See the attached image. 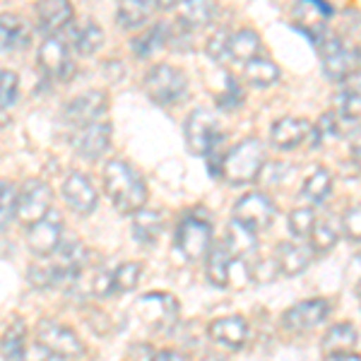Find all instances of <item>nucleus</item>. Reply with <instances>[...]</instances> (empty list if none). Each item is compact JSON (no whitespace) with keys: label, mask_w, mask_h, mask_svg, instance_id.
Segmentation results:
<instances>
[{"label":"nucleus","mask_w":361,"mask_h":361,"mask_svg":"<svg viewBox=\"0 0 361 361\" xmlns=\"http://www.w3.org/2000/svg\"><path fill=\"white\" fill-rule=\"evenodd\" d=\"M318 217L313 212V207H296L289 214V231L294 234L296 241H304V238L311 236L313 226H316Z\"/></svg>","instance_id":"obj_36"},{"label":"nucleus","mask_w":361,"mask_h":361,"mask_svg":"<svg viewBox=\"0 0 361 361\" xmlns=\"http://www.w3.org/2000/svg\"><path fill=\"white\" fill-rule=\"evenodd\" d=\"M169 34H171V22H157L133 42V54L137 58H149L161 46H169Z\"/></svg>","instance_id":"obj_29"},{"label":"nucleus","mask_w":361,"mask_h":361,"mask_svg":"<svg viewBox=\"0 0 361 361\" xmlns=\"http://www.w3.org/2000/svg\"><path fill=\"white\" fill-rule=\"evenodd\" d=\"M202 361H226L222 354H207V357H202Z\"/></svg>","instance_id":"obj_50"},{"label":"nucleus","mask_w":361,"mask_h":361,"mask_svg":"<svg viewBox=\"0 0 361 361\" xmlns=\"http://www.w3.org/2000/svg\"><path fill=\"white\" fill-rule=\"evenodd\" d=\"M75 10L73 5L66 3V0H46V3L37 5V20H39V29L46 34H58L61 29H66L73 25Z\"/></svg>","instance_id":"obj_22"},{"label":"nucleus","mask_w":361,"mask_h":361,"mask_svg":"<svg viewBox=\"0 0 361 361\" xmlns=\"http://www.w3.org/2000/svg\"><path fill=\"white\" fill-rule=\"evenodd\" d=\"M342 92L345 94H352V97H361V70H352L345 80L340 82Z\"/></svg>","instance_id":"obj_45"},{"label":"nucleus","mask_w":361,"mask_h":361,"mask_svg":"<svg viewBox=\"0 0 361 361\" xmlns=\"http://www.w3.org/2000/svg\"><path fill=\"white\" fill-rule=\"evenodd\" d=\"M164 219L157 209H140L133 214V234L140 243H154L161 234Z\"/></svg>","instance_id":"obj_33"},{"label":"nucleus","mask_w":361,"mask_h":361,"mask_svg":"<svg viewBox=\"0 0 361 361\" xmlns=\"http://www.w3.org/2000/svg\"><path fill=\"white\" fill-rule=\"evenodd\" d=\"M243 80L253 87H270L279 80V66L270 58L258 56L243 66Z\"/></svg>","instance_id":"obj_31"},{"label":"nucleus","mask_w":361,"mask_h":361,"mask_svg":"<svg viewBox=\"0 0 361 361\" xmlns=\"http://www.w3.org/2000/svg\"><path fill=\"white\" fill-rule=\"evenodd\" d=\"M231 265H234V258H231L229 248L224 246L222 241L214 248H209L207 260H205V275L214 287H226L231 277Z\"/></svg>","instance_id":"obj_26"},{"label":"nucleus","mask_w":361,"mask_h":361,"mask_svg":"<svg viewBox=\"0 0 361 361\" xmlns=\"http://www.w3.org/2000/svg\"><path fill=\"white\" fill-rule=\"evenodd\" d=\"M27 243L32 248V253L42 255H54L56 248L63 243V219L56 209H51L49 214L42 219V222L29 226V234H27Z\"/></svg>","instance_id":"obj_12"},{"label":"nucleus","mask_w":361,"mask_h":361,"mask_svg":"<svg viewBox=\"0 0 361 361\" xmlns=\"http://www.w3.org/2000/svg\"><path fill=\"white\" fill-rule=\"evenodd\" d=\"M183 135H185V147L195 157H207L209 149L224 137L222 130H219L217 118H214L207 109H195V111H190L183 126Z\"/></svg>","instance_id":"obj_4"},{"label":"nucleus","mask_w":361,"mask_h":361,"mask_svg":"<svg viewBox=\"0 0 361 361\" xmlns=\"http://www.w3.org/2000/svg\"><path fill=\"white\" fill-rule=\"evenodd\" d=\"M222 243L229 248L234 263H246L248 260V263L253 265L255 260H258L255 258V253H258V234H253V231L234 222V219H231L229 226H226V234L222 238Z\"/></svg>","instance_id":"obj_19"},{"label":"nucleus","mask_w":361,"mask_h":361,"mask_svg":"<svg viewBox=\"0 0 361 361\" xmlns=\"http://www.w3.org/2000/svg\"><path fill=\"white\" fill-rule=\"evenodd\" d=\"M330 193H333V173L328 169H316L301 185V197L311 205H323Z\"/></svg>","instance_id":"obj_32"},{"label":"nucleus","mask_w":361,"mask_h":361,"mask_svg":"<svg viewBox=\"0 0 361 361\" xmlns=\"http://www.w3.org/2000/svg\"><path fill=\"white\" fill-rule=\"evenodd\" d=\"M330 13H333V8H330L328 3H316V0H311V3H296L294 5L296 25L304 29V32L313 39V42H323L325 22H328Z\"/></svg>","instance_id":"obj_20"},{"label":"nucleus","mask_w":361,"mask_h":361,"mask_svg":"<svg viewBox=\"0 0 361 361\" xmlns=\"http://www.w3.org/2000/svg\"><path fill=\"white\" fill-rule=\"evenodd\" d=\"M328 316H330L328 299H306L284 311L282 325L289 333H308V330L318 328Z\"/></svg>","instance_id":"obj_11"},{"label":"nucleus","mask_w":361,"mask_h":361,"mask_svg":"<svg viewBox=\"0 0 361 361\" xmlns=\"http://www.w3.org/2000/svg\"><path fill=\"white\" fill-rule=\"evenodd\" d=\"M106 109H109L106 92L92 90L66 104V109H63V121H66L68 126H73L75 130H80V128L99 123V118L106 114Z\"/></svg>","instance_id":"obj_8"},{"label":"nucleus","mask_w":361,"mask_h":361,"mask_svg":"<svg viewBox=\"0 0 361 361\" xmlns=\"http://www.w3.org/2000/svg\"><path fill=\"white\" fill-rule=\"evenodd\" d=\"M140 277H142V265H140V263L118 265L114 270V292L116 294L133 292V289L140 284Z\"/></svg>","instance_id":"obj_37"},{"label":"nucleus","mask_w":361,"mask_h":361,"mask_svg":"<svg viewBox=\"0 0 361 361\" xmlns=\"http://www.w3.org/2000/svg\"><path fill=\"white\" fill-rule=\"evenodd\" d=\"M135 308L145 325H149V328H154V330H161V333L176 328L178 316H180L178 301L166 292H152V294L140 296Z\"/></svg>","instance_id":"obj_6"},{"label":"nucleus","mask_w":361,"mask_h":361,"mask_svg":"<svg viewBox=\"0 0 361 361\" xmlns=\"http://www.w3.org/2000/svg\"><path fill=\"white\" fill-rule=\"evenodd\" d=\"M265 166H267L265 142L258 137H246L226 152L222 164V178L229 180L231 185L253 183L255 178H260Z\"/></svg>","instance_id":"obj_2"},{"label":"nucleus","mask_w":361,"mask_h":361,"mask_svg":"<svg viewBox=\"0 0 361 361\" xmlns=\"http://www.w3.org/2000/svg\"><path fill=\"white\" fill-rule=\"evenodd\" d=\"M104 188H106V195L111 197L116 209L123 214H135L147 202L145 178L121 159H111L104 166Z\"/></svg>","instance_id":"obj_1"},{"label":"nucleus","mask_w":361,"mask_h":361,"mask_svg":"<svg viewBox=\"0 0 361 361\" xmlns=\"http://www.w3.org/2000/svg\"><path fill=\"white\" fill-rule=\"evenodd\" d=\"M178 13H180V22L193 29V27L212 25L214 17H217V13H219V8L214 3H202V0H193V3H180L178 5Z\"/></svg>","instance_id":"obj_34"},{"label":"nucleus","mask_w":361,"mask_h":361,"mask_svg":"<svg viewBox=\"0 0 361 361\" xmlns=\"http://www.w3.org/2000/svg\"><path fill=\"white\" fill-rule=\"evenodd\" d=\"M277 275H279V270H277L275 258L272 260H255V263L250 265V277L258 279V282H272Z\"/></svg>","instance_id":"obj_43"},{"label":"nucleus","mask_w":361,"mask_h":361,"mask_svg":"<svg viewBox=\"0 0 361 361\" xmlns=\"http://www.w3.org/2000/svg\"><path fill=\"white\" fill-rule=\"evenodd\" d=\"M212 243V222L200 214H185L176 229V246L185 260H197L209 253Z\"/></svg>","instance_id":"obj_5"},{"label":"nucleus","mask_w":361,"mask_h":361,"mask_svg":"<svg viewBox=\"0 0 361 361\" xmlns=\"http://www.w3.org/2000/svg\"><path fill=\"white\" fill-rule=\"evenodd\" d=\"M37 342L63 359H78L85 354V345L80 342V337L56 320H42L37 325Z\"/></svg>","instance_id":"obj_10"},{"label":"nucleus","mask_w":361,"mask_h":361,"mask_svg":"<svg viewBox=\"0 0 361 361\" xmlns=\"http://www.w3.org/2000/svg\"><path fill=\"white\" fill-rule=\"evenodd\" d=\"M243 102V90L241 85H238V80H234L231 75H226V85H224V92L217 97V104L222 109H226V111H231V109L241 106Z\"/></svg>","instance_id":"obj_42"},{"label":"nucleus","mask_w":361,"mask_h":361,"mask_svg":"<svg viewBox=\"0 0 361 361\" xmlns=\"http://www.w3.org/2000/svg\"><path fill=\"white\" fill-rule=\"evenodd\" d=\"M209 337L229 349H241L248 340V323L241 316H224L209 323Z\"/></svg>","instance_id":"obj_21"},{"label":"nucleus","mask_w":361,"mask_h":361,"mask_svg":"<svg viewBox=\"0 0 361 361\" xmlns=\"http://www.w3.org/2000/svg\"><path fill=\"white\" fill-rule=\"evenodd\" d=\"M340 236H342V222H340V217H333V214H328V217H323V219H318L316 226H313V231H311V248H313V253H328V250H333L335 248V243L340 241Z\"/></svg>","instance_id":"obj_27"},{"label":"nucleus","mask_w":361,"mask_h":361,"mask_svg":"<svg viewBox=\"0 0 361 361\" xmlns=\"http://www.w3.org/2000/svg\"><path fill=\"white\" fill-rule=\"evenodd\" d=\"M354 58H357V63L361 66V44H359V49H357V54H354Z\"/></svg>","instance_id":"obj_51"},{"label":"nucleus","mask_w":361,"mask_h":361,"mask_svg":"<svg viewBox=\"0 0 361 361\" xmlns=\"http://www.w3.org/2000/svg\"><path fill=\"white\" fill-rule=\"evenodd\" d=\"M154 359H157V352H154V347H149V345H135L128 352V361H154Z\"/></svg>","instance_id":"obj_46"},{"label":"nucleus","mask_w":361,"mask_h":361,"mask_svg":"<svg viewBox=\"0 0 361 361\" xmlns=\"http://www.w3.org/2000/svg\"><path fill=\"white\" fill-rule=\"evenodd\" d=\"M20 361H66L63 357H58V354H54L51 349H46L44 345H34V347H29L25 349V354H22V359Z\"/></svg>","instance_id":"obj_44"},{"label":"nucleus","mask_w":361,"mask_h":361,"mask_svg":"<svg viewBox=\"0 0 361 361\" xmlns=\"http://www.w3.org/2000/svg\"><path fill=\"white\" fill-rule=\"evenodd\" d=\"M328 361H361L359 354L354 352H345V354H335V357H328Z\"/></svg>","instance_id":"obj_49"},{"label":"nucleus","mask_w":361,"mask_h":361,"mask_svg":"<svg viewBox=\"0 0 361 361\" xmlns=\"http://www.w3.org/2000/svg\"><path fill=\"white\" fill-rule=\"evenodd\" d=\"M51 200H54V195H51L49 183H44L39 178L27 180L20 193H17V217L29 226L42 222L51 212Z\"/></svg>","instance_id":"obj_9"},{"label":"nucleus","mask_w":361,"mask_h":361,"mask_svg":"<svg viewBox=\"0 0 361 361\" xmlns=\"http://www.w3.org/2000/svg\"><path fill=\"white\" fill-rule=\"evenodd\" d=\"M260 34L250 27H243V29H236L234 34L229 37V61H236V63H250L253 58L260 56Z\"/></svg>","instance_id":"obj_24"},{"label":"nucleus","mask_w":361,"mask_h":361,"mask_svg":"<svg viewBox=\"0 0 361 361\" xmlns=\"http://www.w3.org/2000/svg\"><path fill=\"white\" fill-rule=\"evenodd\" d=\"M157 10H159V5L152 3V0H126V3L118 5L116 20H118V25L123 29H137V27H142Z\"/></svg>","instance_id":"obj_28"},{"label":"nucleus","mask_w":361,"mask_h":361,"mask_svg":"<svg viewBox=\"0 0 361 361\" xmlns=\"http://www.w3.org/2000/svg\"><path fill=\"white\" fill-rule=\"evenodd\" d=\"M313 126L306 118H296V116H287L279 118L270 128V142L277 149H294L301 142H311Z\"/></svg>","instance_id":"obj_17"},{"label":"nucleus","mask_w":361,"mask_h":361,"mask_svg":"<svg viewBox=\"0 0 361 361\" xmlns=\"http://www.w3.org/2000/svg\"><path fill=\"white\" fill-rule=\"evenodd\" d=\"M277 209L275 202L270 200V195L265 193H246L243 197H238V202L234 205V222H238L241 226H246L253 234L267 229L275 219Z\"/></svg>","instance_id":"obj_7"},{"label":"nucleus","mask_w":361,"mask_h":361,"mask_svg":"<svg viewBox=\"0 0 361 361\" xmlns=\"http://www.w3.org/2000/svg\"><path fill=\"white\" fill-rule=\"evenodd\" d=\"M17 214V190L13 183L0 180V229H5Z\"/></svg>","instance_id":"obj_38"},{"label":"nucleus","mask_w":361,"mask_h":361,"mask_svg":"<svg viewBox=\"0 0 361 361\" xmlns=\"http://www.w3.org/2000/svg\"><path fill=\"white\" fill-rule=\"evenodd\" d=\"M349 142H352V164L357 171H361V128L349 137Z\"/></svg>","instance_id":"obj_47"},{"label":"nucleus","mask_w":361,"mask_h":361,"mask_svg":"<svg viewBox=\"0 0 361 361\" xmlns=\"http://www.w3.org/2000/svg\"><path fill=\"white\" fill-rule=\"evenodd\" d=\"M145 92L154 104L173 106V104H180L188 97V78L180 68L159 63V66L149 68V73L145 75Z\"/></svg>","instance_id":"obj_3"},{"label":"nucleus","mask_w":361,"mask_h":361,"mask_svg":"<svg viewBox=\"0 0 361 361\" xmlns=\"http://www.w3.org/2000/svg\"><path fill=\"white\" fill-rule=\"evenodd\" d=\"M154 361H190V359L183 352H178V349H161V352H157Z\"/></svg>","instance_id":"obj_48"},{"label":"nucleus","mask_w":361,"mask_h":361,"mask_svg":"<svg viewBox=\"0 0 361 361\" xmlns=\"http://www.w3.org/2000/svg\"><path fill=\"white\" fill-rule=\"evenodd\" d=\"M111 126L99 121V123H92L87 128H80V130L73 133V147L82 159L94 161L99 159L111 145Z\"/></svg>","instance_id":"obj_14"},{"label":"nucleus","mask_w":361,"mask_h":361,"mask_svg":"<svg viewBox=\"0 0 361 361\" xmlns=\"http://www.w3.org/2000/svg\"><path fill=\"white\" fill-rule=\"evenodd\" d=\"M316 253H313L311 243L306 241H284L275 248V263L279 275L296 277L313 263Z\"/></svg>","instance_id":"obj_16"},{"label":"nucleus","mask_w":361,"mask_h":361,"mask_svg":"<svg viewBox=\"0 0 361 361\" xmlns=\"http://www.w3.org/2000/svg\"><path fill=\"white\" fill-rule=\"evenodd\" d=\"M340 222H342V234L349 241H361V202L349 207L340 217Z\"/></svg>","instance_id":"obj_41"},{"label":"nucleus","mask_w":361,"mask_h":361,"mask_svg":"<svg viewBox=\"0 0 361 361\" xmlns=\"http://www.w3.org/2000/svg\"><path fill=\"white\" fill-rule=\"evenodd\" d=\"M229 37L231 34L226 29H219L209 37L207 42V56L212 58L214 63H224L229 61Z\"/></svg>","instance_id":"obj_40"},{"label":"nucleus","mask_w":361,"mask_h":361,"mask_svg":"<svg viewBox=\"0 0 361 361\" xmlns=\"http://www.w3.org/2000/svg\"><path fill=\"white\" fill-rule=\"evenodd\" d=\"M63 197L68 207L75 209L78 214H92L97 207V190L92 180L80 171H73L63 183Z\"/></svg>","instance_id":"obj_18"},{"label":"nucleus","mask_w":361,"mask_h":361,"mask_svg":"<svg viewBox=\"0 0 361 361\" xmlns=\"http://www.w3.org/2000/svg\"><path fill=\"white\" fill-rule=\"evenodd\" d=\"M20 97V78L13 70H0V109L13 106Z\"/></svg>","instance_id":"obj_39"},{"label":"nucleus","mask_w":361,"mask_h":361,"mask_svg":"<svg viewBox=\"0 0 361 361\" xmlns=\"http://www.w3.org/2000/svg\"><path fill=\"white\" fill-rule=\"evenodd\" d=\"M39 66L51 80H61V82L70 80V75L75 73V63L70 58L68 46L58 37H49L39 46Z\"/></svg>","instance_id":"obj_13"},{"label":"nucleus","mask_w":361,"mask_h":361,"mask_svg":"<svg viewBox=\"0 0 361 361\" xmlns=\"http://www.w3.org/2000/svg\"><path fill=\"white\" fill-rule=\"evenodd\" d=\"M357 342H359V335L352 323H337L323 335L320 349H323L328 357H335V354L352 352V349L357 347Z\"/></svg>","instance_id":"obj_25"},{"label":"nucleus","mask_w":361,"mask_h":361,"mask_svg":"<svg viewBox=\"0 0 361 361\" xmlns=\"http://www.w3.org/2000/svg\"><path fill=\"white\" fill-rule=\"evenodd\" d=\"M104 44V32L97 22L85 20L80 25L73 27V46L80 56H92L102 49Z\"/></svg>","instance_id":"obj_30"},{"label":"nucleus","mask_w":361,"mask_h":361,"mask_svg":"<svg viewBox=\"0 0 361 361\" xmlns=\"http://www.w3.org/2000/svg\"><path fill=\"white\" fill-rule=\"evenodd\" d=\"M357 294L361 296V279H359V284H357Z\"/></svg>","instance_id":"obj_52"},{"label":"nucleus","mask_w":361,"mask_h":361,"mask_svg":"<svg viewBox=\"0 0 361 361\" xmlns=\"http://www.w3.org/2000/svg\"><path fill=\"white\" fill-rule=\"evenodd\" d=\"M25 340H27V325L22 320H15L0 337V354L8 361L22 359L25 354Z\"/></svg>","instance_id":"obj_35"},{"label":"nucleus","mask_w":361,"mask_h":361,"mask_svg":"<svg viewBox=\"0 0 361 361\" xmlns=\"http://www.w3.org/2000/svg\"><path fill=\"white\" fill-rule=\"evenodd\" d=\"M32 29L22 17L17 15H0V54H13L29 46Z\"/></svg>","instance_id":"obj_23"},{"label":"nucleus","mask_w":361,"mask_h":361,"mask_svg":"<svg viewBox=\"0 0 361 361\" xmlns=\"http://www.w3.org/2000/svg\"><path fill=\"white\" fill-rule=\"evenodd\" d=\"M354 54L347 49L340 39H325L323 46H320V66H323V73L328 75V80L333 82H342L349 73L354 70Z\"/></svg>","instance_id":"obj_15"}]
</instances>
